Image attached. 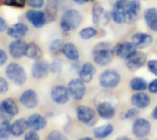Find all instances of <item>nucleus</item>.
Here are the masks:
<instances>
[{"mask_svg":"<svg viewBox=\"0 0 157 140\" xmlns=\"http://www.w3.org/2000/svg\"><path fill=\"white\" fill-rule=\"evenodd\" d=\"M114 55V46L108 41L97 43L92 50V57L95 63L101 67L110 64Z\"/></svg>","mask_w":157,"mask_h":140,"instance_id":"nucleus-1","label":"nucleus"},{"mask_svg":"<svg viewBox=\"0 0 157 140\" xmlns=\"http://www.w3.org/2000/svg\"><path fill=\"white\" fill-rule=\"evenodd\" d=\"M83 21V15L80 11L75 8L67 9L62 15L60 20V28L63 32L67 33L70 30L76 29Z\"/></svg>","mask_w":157,"mask_h":140,"instance_id":"nucleus-2","label":"nucleus"},{"mask_svg":"<svg viewBox=\"0 0 157 140\" xmlns=\"http://www.w3.org/2000/svg\"><path fill=\"white\" fill-rule=\"evenodd\" d=\"M5 73L6 78L16 85H23L27 81L26 71L17 62L9 63L5 70Z\"/></svg>","mask_w":157,"mask_h":140,"instance_id":"nucleus-3","label":"nucleus"},{"mask_svg":"<svg viewBox=\"0 0 157 140\" xmlns=\"http://www.w3.org/2000/svg\"><path fill=\"white\" fill-rule=\"evenodd\" d=\"M110 20H111L110 12L106 10L100 3L95 2L92 6L93 24L98 27H106Z\"/></svg>","mask_w":157,"mask_h":140,"instance_id":"nucleus-4","label":"nucleus"},{"mask_svg":"<svg viewBox=\"0 0 157 140\" xmlns=\"http://www.w3.org/2000/svg\"><path fill=\"white\" fill-rule=\"evenodd\" d=\"M98 82L104 89H114L121 83V75L116 70L108 69L101 72Z\"/></svg>","mask_w":157,"mask_h":140,"instance_id":"nucleus-5","label":"nucleus"},{"mask_svg":"<svg viewBox=\"0 0 157 140\" xmlns=\"http://www.w3.org/2000/svg\"><path fill=\"white\" fill-rule=\"evenodd\" d=\"M18 114V106L14 99L8 97L4 99L0 104V119L9 121Z\"/></svg>","mask_w":157,"mask_h":140,"instance_id":"nucleus-6","label":"nucleus"},{"mask_svg":"<svg viewBox=\"0 0 157 140\" xmlns=\"http://www.w3.org/2000/svg\"><path fill=\"white\" fill-rule=\"evenodd\" d=\"M26 19L36 28H40L44 27L47 23V18L45 12L42 10L31 8L29 9L25 14Z\"/></svg>","mask_w":157,"mask_h":140,"instance_id":"nucleus-7","label":"nucleus"},{"mask_svg":"<svg viewBox=\"0 0 157 140\" xmlns=\"http://www.w3.org/2000/svg\"><path fill=\"white\" fill-rule=\"evenodd\" d=\"M67 89L69 91L70 96L75 101H80L85 96L86 85H85V83L80 78L72 79L68 83Z\"/></svg>","mask_w":157,"mask_h":140,"instance_id":"nucleus-8","label":"nucleus"},{"mask_svg":"<svg viewBox=\"0 0 157 140\" xmlns=\"http://www.w3.org/2000/svg\"><path fill=\"white\" fill-rule=\"evenodd\" d=\"M125 61L126 67L131 72H136L145 65L147 62V56L144 52L136 50L130 58Z\"/></svg>","mask_w":157,"mask_h":140,"instance_id":"nucleus-9","label":"nucleus"},{"mask_svg":"<svg viewBox=\"0 0 157 140\" xmlns=\"http://www.w3.org/2000/svg\"><path fill=\"white\" fill-rule=\"evenodd\" d=\"M136 50L137 48L134 46V44L132 41L119 42L114 46L115 55L123 60H127L128 58H130Z\"/></svg>","mask_w":157,"mask_h":140,"instance_id":"nucleus-10","label":"nucleus"},{"mask_svg":"<svg viewBox=\"0 0 157 140\" xmlns=\"http://www.w3.org/2000/svg\"><path fill=\"white\" fill-rule=\"evenodd\" d=\"M152 125L145 118H136L132 125V133L136 138H143L151 132Z\"/></svg>","mask_w":157,"mask_h":140,"instance_id":"nucleus-11","label":"nucleus"},{"mask_svg":"<svg viewBox=\"0 0 157 140\" xmlns=\"http://www.w3.org/2000/svg\"><path fill=\"white\" fill-rule=\"evenodd\" d=\"M50 95L51 99L58 105H64L70 99L69 91L63 85H55L54 87H52Z\"/></svg>","mask_w":157,"mask_h":140,"instance_id":"nucleus-12","label":"nucleus"},{"mask_svg":"<svg viewBox=\"0 0 157 140\" xmlns=\"http://www.w3.org/2000/svg\"><path fill=\"white\" fill-rule=\"evenodd\" d=\"M19 102L24 107L28 109H33L37 107L39 105L38 94L36 93V91L32 89H28L20 94Z\"/></svg>","mask_w":157,"mask_h":140,"instance_id":"nucleus-13","label":"nucleus"},{"mask_svg":"<svg viewBox=\"0 0 157 140\" xmlns=\"http://www.w3.org/2000/svg\"><path fill=\"white\" fill-rule=\"evenodd\" d=\"M50 72L49 63L44 60H37L31 67V76L34 79L41 80L48 76Z\"/></svg>","mask_w":157,"mask_h":140,"instance_id":"nucleus-14","label":"nucleus"},{"mask_svg":"<svg viewBox=\"0 0 157 140\" xmlns=\"http://www.w3.org/2000/svg\"><path fill=\"white\" fill-rule=\"evenodd\" d=\"M27 43L20 39H14L10 42L8 46V51L13 59H21L26 55Z\"/></svg>","mask_w":157,"mask_h":140,"instance_id":"nucleus-15","label":"nucleus"},{"mask_svg":"<svg viewBox=\"0 0 157 140\" xmlns=\"http://www.w3.org/2000/svg\"><path fill=\"white\" fill-rule=\"evenodd\" d=\"M125 9L128 16V24H132L137 20L142 9L140 0H129L125 5Z\"/></svg>","mask_w":157,"mask_h":140,"instance_id":"nucleus-16","label":"nucleus"},{"mask_svg":"<svg viewBox=\"0 0 157 140\" xmlns=\"http://www.w3.org/2000/svg\"><path fill=\"white\" fill-rule=\"evenodd\" d=\"M132 42L139 50H144L150 47L154 42V38L148 33L137 32L132 36Z\"/></svg>","mask_w":157,"mask_h":140,"instance_id":"nucleus-17","label":"nucleus"},{"mask_svg":"<svg viewBox=\"0 0 157 140\" xmlns=\"http://www.w3.org/2000/svg\"><path fill=\"white\" fill-rule=\"evenodd\" d=\"M29 32L28 26L23 22H17L6 29V34L13 39H23Z\"/></svg>","mask_w":157,"mask_h":140,"instance_id":"nucleus-18","label":"nucleus"},{"mask_svg":"<svg viewBox=\"0 0 157 140\" xmlns=\"http://www.w3.org/2000/svg\"><path fill=\"white\" fill-rule=\"evenodd\" d=\"M96 116V112L93 108L86 105H79L76 108V116L79 122L83 124H89Z\"/></svg>","mask_w":157,"mask_h":140,"instance_id":"nucleus-19","label":"nucleus"},{"mask_svg":"<svg viewBox=\"0 0 157 140\" xmlns=\"http://www.w3.org/2000/svg\"><path fill=\"white\" fill-rule=\"evenodd\" d=\"M124 5H118L112 6V9L110 11L111 19L116 24H128V16Z\"/></svg>","mask_w":157,"mask_h":140,"instance_id":"nucleus-20","label":"nucleus"},{"mask_svg":"<svg viewBox=\"0 0 157 140\" xmlns=\"http://www.w3.org/2000/svg\"><path fill=\"white\" fill-rule=\"evenodd\" d=\"M97 113L104 119H111L116 114L114 105L108 101H103L97 105Z\"/></svg>","mask_w":157,"mask_h":140,"instance_id":"nucleus-21","label":"nucleus"},{"mask_svg":"<svg viewBox=\"0 0 157 140\" xmlns=\"http://www.w3.org/2000/svg\"><path fill=\"white\" fill-rule=\"evenodd\" d=\"M96 72H97L96 67L91 62H85L84 64L81 65V68L78 72L79 78L85 83H88L93 80Z\"/></svg>","mask_w":157,"mask_h":140,"instance_id":"nucleus-22","label":"nucleus"},{"mask_svg":"<svg viewBox=\"0 0 157 140\" xmlns=\"http://www.w3.org/2000/svg\"><path fill=\"white\" fill-rule=\"evenodd\" d=\"M131 102L134 107H136L138 109H144L150 105L151 98L147 94H145L144 92H139V93L134 94L132 96Z\"/></svg>","mask_w":157,"mask_h":140,"instance_id":"nucleus-23","label":"nucleus"},{"mask_svg":"<svg viewBox=\"0 0 157 140\" xmlns=\"http://www.w3.org/2000/svg\"><path fill=\"white\" fill-rule=\"evenodd\" d=\"M27 121H28L29 128L35 130V131L42 130L47 126L46 118L39 114H33V115L29 116V118L27 119Z\"/></svg>","mask_w":157,"mask_h":140,"instance_id":"nucleus-24","label":"nucleus"},{"mask_svg":"<svg viewBox=\"0 0 157 140\" xmlns=\"http://www.w3.org/2000/svg\"><path fill=\"white\" fill-rule=\"evenodd\" d=\"M144 18L147 27L157 32V9L155 7H148L144 11Z\"/></svg>","mask_w":157,"mask_h":140,"instance_id":"nucleus-25","label":"nucleus"},{"mask_svg":"<svg viewBox=\"0 0 157 140\" xmlns=\"http://www.w3.org/2000/svg\"><path fill=\"white\" fill-rule=\"evenodd\" d=\"M62 53L63 54V56L66 59H68L72 61H77L80 57L79 50L77 49V47L73 42L64 43Z\"/></svg>","mask_w":157,"mask_h":140,"instance_id":"nucleus-26","label":"nucleus"},{"mask_svg":"<svg viewBox=\"0 0 157 140\" xmlns=\"http://www.w3.org/2000/svg\"><path fill=\"white\" fill-rule=\"evenodd\" d=\"M29 128L28 121L25 118H18L16 121H14L13 124H11V135L18 138L24 135Z\"/></svg>","mask_w":157,"mask_h":140,"instance_id":"nucleus-27","label":"nucleus"},{"mask_svg":"<svg viewBox=\"0 0 157 140\" xmlns=\"http://www.w3.org/2000/svg\"><path fill=\"white\" fill-rule=\"evenodd\" d=\"M43 52L41 48L35 42H29L27 44V50H26V55L29 59L37 61L40 60L42 58Z\"/></svg>","mask_w":157,"mask_h":140,"instance_id":"nucleus-28","label":"nucleus"},{"mask_svg":"<svg viewBox=\"0 0 157 140\" xmlns=\"http://www.w3.org/2000/svg\"><path fill=\"white\" fill-rule=\"evenodd\" d=\"M45 15L47 18V22H53L57 18L58 15V4L57 1L52 0L50 1L45 8Z\"/></svg>","mask_w":157,"mask_h":140,"instance_id":"nucleus-29","label":"nucleus"},{"mask_svg":"<svg viewBox=\"0 0 157 140\" xmlns=\"http://www.w3.org/2000/svg\"><path fill=\"white\" fill-rule=\"evenodd\" d=\"M113 131H114V127L111 124H106L94 128L93 135L97 138H105L110 136Z\"/></svg>","mask_w":157,"mask_h":140,"instance_id":"nucleus-30","label":"nucleus"},{"mask_svg":"<svg viewBox=\"0 0 157 140\" xmlns=\"http://www.w3.org/2000/svg\"><path fill=\"white\" fill-rule=\"evenodd\" d=\"M130 86L133 91L136 92H144L148 89V83L141 77H134L132 79L130 83Z\"/></svg>","mask_w":157,"mask_h":140,"instance_id":"nucleus-31","label":"nucleus"},{"mask_svg":"<svg viewBox=\"0 0 157 140\" xmlns=\"http://www.w3.org/2000/svg\"><path fill=\"white\" fill-rule=\"evenodd\" d=\"M63 45H64V42L62 39H53L50 46H49V50H50V53L52 55V56H58L62 53L63 51Z\"/></svg>","mask_w":157,"mask_h":140,"instance_id":"nucleus-32","label":"nucleus"},{"mask_svg":"<svg viewBox=\"0 0 157 140\" xmlns=\"http://www.w3.org/2000/svg\"><path fill=\"white\" fill-rule=\"evenodd\" d=\"M11 135V124L9 121L0 123V140H8Z\"/></svg>","mask_w":157,"mask_h":140,"instance_id":"nucleus-33","label":"nucleus"},{"mask_svg":"<svg viewBox=\"0 0 157 140\" xmlns=\"http://www.w3.org/2000/svg\"><path fill=\"white\" fill-rule=\"evenodd\" d=\"M98 34V31L97 28H93V27H86L80 30L79 32V36L82 39L84 40H88L94 37H96Z\"/></svg>","mask_w":157,"mask_h":140,"instance_id":"nucleus-34","label":"nucleus"},{"mask_svg":"<svg viewBox=\"0 0 157 140\" xmlns=\"http://www.w3.org/2000/svg\"><path fill=\"white\" fill-rule=\"evenodd\" d=\"M2 4L10 7L24 8L27 5V0H2Z\"/></svg>","mask_w":157,"mask_h":140,"instance_id":"nucleus-35","label":"nucleus"},{"mask_svg":"<svg viewBox=\"0 0 157 140\" xmlns=\"http://www.w3.org/2000/svg\"><path fill=\"white\" fill-rule=\"evenodd\" d=\"M49 68H50V72H52V74L60 73L63 69V62L61 60L55 59L49 64Z\"/></svg>","mask_w":157,"mask_h":140,"instance_id":"nucleus-36","label":"nucleus"},{"mask_svg":"<svg viewBox=\"0 0 157 140\" xmlns=\"http://www.w3.org/2000/svg\"><path fill=\"white\" fill-rule=\"evenodd\" d=\"M46 140H68L67 138L60 131H52L46 138Z\"/></svg>","mask_w":157,"mask_h":140,"instance_id":"nucleus-37","label":"nucleus"},{"mask_svg":"<svg viewBox=\"0 0 157 140\" xmlns=\"http://www.w3.org/2000/svg\"><path fill=\"white\" fill-rule=\"evenodd\" d=\"M44 4L45 0H27V5L35 9H40L41 7H43Z\"/></svg>","mask_w":157,"mask_h":140,"instance_id":"nucleus-38","label":"nucleus"},{"mask_svg":"<svg viewBox=\"0 0 157 140\" xmlns=\"http://www.w3.org/2000/svg\"><path fill=\"white\" fill-rule=\"evenodd\" d=\"M146 64H147L148 71L154 75L157 76V59H152L147 61Z\"/></svg>","mask_w":157,"mask_h":140,"instance_id":"nucleus-39","label":"nucleus"},{"mask_svg":"<svg viewBox=\"0 0 157 140\" xmlns=\"http://www.w3.org/2000/svg\"><path fill=\"white\" fill-rule=\"evenodd\" d=\"M140 112H139V109L136 108V107H132L131 109H129L125 115H124V118L125 119H134L136 118L138 116H139Z\"/></svg>","mask_w":157,"mask_h":140,"instance_id":"nucleus-40","label":"nucleus"},{"mask_svg":"<svg viewBox=\"0 0 157 140\" xmlns=\"http://www.w3.org/2000/svg\"><path fill=\"white\" fill-rule=\"evenodd\" d=\"M24 140H40V136L38 135L37 131L31 129L25 133Z\"/></svg>","mask_w":157,"mask_h":140,"instance_id":"nucleus-41","label":"nucleus"},{"mask_svg":"<svg viewBox=\"0 0 157 140\" xmlns=\"http://www.w3.org/2000/svg\"><path fill=\"white\" fill-rule=\"evenodd\" d=\"M8 88H9V85H8L7 81L5 78L0 77V94H6L8 91Z\"/></svg>","mask_w":157,"mask_h":140,"instance_id":"nucleus-42","label":"nucleus"},{"mask_svg":"<svg viewBox=\"0 0 157 140\" xmlns=\"http://www.w3.org/2000/svg\"><path fill=\"white\" fill-rule=\"evenodd\" d=\"M148 90L151 94H157V79L153 80L148 83Z\"/></svg>","mask_w":157,"mask_h":140,"instance_id":"nucleus-43","label":"nucleus"},{"mask_svg":"<svg viewBox=\"0 0 157 140\" xmlns=\"http://www.w3.org/2000/svg\"><path fill=\"white\" fill-rule=\"evenodd\" d=\"M6 61H7V54L4 50L0 49V67L5 65Z\"/></svg>","mask_w":157,"mask_h":140,"instance_id":"nucleus-44","label":"nucleus"},{"mask_svg":"<svg viewBox=\"0 0 157 140\" xmlns=\"http://www.w3.org/2000/svg\"><path fill=\"white\" fill-rule=\"evenodd\" d=\"M8 26H7V22L0 16V33L5 32L7 29Z\"/></svg>","mask_w":157,"mask_h":140,"instance_id":"nucleus-45","label":"nucleus"},{"mask_svg":"<svg viewBox=\"0 0 157 140\" xmlns=\"http://www.w3.org/2000/svg\"><path fill=\"white\" fill-rule=\"evenodd\" d=\"M129 0H109V2L110 3V5L112 6H118V5H124L128 2Z\"/></svg>","mask_w":157,"mask_h":140,"instance_id":"nucleus-46","label":"nucleus"},{"mask_svg":"<svg viewBox=\"0 0 157 140\" xmlns=\"http://www.w3.org/2000/svg\"><path fill=\"white\" fill-rule=\"evenodd\" d=\"M73 1L77 5H85L89 2H96L97 0H73Z\"/></svg>","mask_w":157,"mask_h":140,"instance_id":"nucleus-47","label":"nucleus"},{"mask_svg":"<svg viewBox=\"0 0 157 140\" xmlns=\"http://www.w3.org/2000/svg\"><path fill=\"white\" fill-rule=\"evenodd\" d=\"M152 116H153L154 119H156L157 120V105L154 108V110L152 112Z\"/></svg>","mask_w":157,"mask_h":140,"instance_id":"nucleus-48","label":"nucleus"},{"mask_svg":"<svg viewBox=\"0 0 157 140\" xmlns=\"http://www.w3.org/2000/svg\"><path fill=\"white\" fill-rule=\"evenodd\" d=\"M116 140H132L130 138H128V137H124V136H122V137H119Z\"/></svg>","mask_w":157,"mask_h":140,"instance_id":"nucleus-49","label":"nucleus"},{"mask_svg":"<svg viewBox=\"0 0 157 140\" xmlns=\"http://www.w3.org/2000/svg\"><path fill=\"white\" fill-rule=\"evenodd\" d=\"M78 140H93L91 138H88V137H86V138H80V139Z\"/></svg>","mask_w":157,"mask_h":140,"instance_id":"nucleus-50","label":"nucleus"},{"mask_svg":"<svg viewBox=\"0 0 157 140\" xmlns=\"http://www.w3.org/2000/svg\"><path fill=\"white\" fill-rule=\"evenodd\" d=\"M139 140H149V139H147V138H140Z\"/></svg>","mask_w":157,"mask_h":140,"instance_id":"nucleus-51","label":"nucleus"},{"mask_svg":"<svg viewBox=\"0 0 157 140\" xmlns=\"http://www.w3.org/2000/svg\"><path fill=\"white\" fill-rule=\"evenodd\" d=\"M54 1H57L58 2V1H61V0H54Z\"/></svg>","mask_w":157,"mask_h":140,"instance_id":"nucleus-52","label":"nucleus"}]
</instances>
